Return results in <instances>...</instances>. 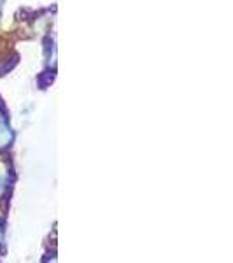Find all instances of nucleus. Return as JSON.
Wrapping results in <instances>:
<instances>
[{"mask_svg": "<svg viewBox=\"0 0 233 263\" xmlns=\"http://www.w3.org/2000/svg\"><path fill=\"white\" fill-rule=\"evenodd\" d=\"M11 139H12L11 130L7 128L6 125H2V123H0V147H6V146H9Z\"/></svg>", "mask_w": 233, "mask_h": 263, "instance_id": "1", "label": "nucleus"}]
</instances>
